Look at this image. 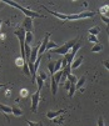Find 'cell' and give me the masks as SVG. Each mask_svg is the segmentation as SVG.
I'll return each instance as SVG.
<instances>
[{
    "instance_id": "38",
    "label": "cell",
    "mask_w": 109,
    "mask_h": 126,
    "mask_svg": "<svg viewBox=\"0 0 109 126\" xmlns=\"http://www.w3.org/2000/svg\"><path fill=\"white\" fill-rule=\"evenodd\" d=\"M0 29H1V21H0Z\"/></svg>"
},
{
    "instance_id": "1",
    "label": "cell",
    "mask_w": 109,
    "mask_h": 126,
    "mask_svg": "<svg viewBox=\"0 0 109 126\" xmlns=\"http://www.w3.org/2000/svg\"><path fill=\"white\" fill-rule=\"evenodd\" d=\"M5 3H6L8 5H10V6H14V8H16V9L22 10V13H23L26 17H31V19H34V17H44V15H42V14H39V13H35V11H33V10H29V9L22 6L20 4H18V3H14V1H5Z\"/></svg>"
},
{
    "instance_id": "6",
    "label": "cell",
    "mask_w": 109,
    "mask_h": 126,
    "mask_svg": "<svg viewBox=\"0 0 109 126\" xmlns=\"http://www.w3.org/2000/svg\"><path fill=\"white\" fill-rule=\"evenodd\" d=\"M50 36H51V34L50 32H46V35H45V38H44V40H43V43L39 45V50H38V56H43V54L45 52V50H46V45H48V41L50 40Z\"/></svg>"
},
{
    "instance_id": "15",
    "label": "cell",
    "mask_w": 109,
    "mask_h": 126,
    "mask_svg": "<svg viewBox=\"0 0 109 126\" xmlns=\"http://www.w3.org/2000/svg\"><path fill=\"white\" fill-rule=\"evenodd\" d=\"M84 84H85V76H80V78L78 79V81L75 82V89H77V90H80V89L84 86Z\"/></svg>"
},
{
    "instance_id": "29",
    "label": "cell",
    "mask_w": 109,
    "mask_h": 126,
    "mask_svg": "<svg viewBox=\"0 0 109 126\" xmlns=\"http://www.w3.org/2000/svg\"><path fill=\"white\" fill-rule=\"evenodd\" d=\"M26 124H28L29 126H43L42 122H33V121H30V120H26Z\"/></svg>"
},
{
    "instance_id": "37",
    "label": "cell",
    "mask_w": 109,
    "mask_h": 126,
    "mask_svg": "<svg viewBox=\"0 0 109 126\" xmlns=\"http://www.w3.org/2000/svg\"><path fill=\"white\" fill-rule=\"evenodd\" d=\"M3 87H6V85H4V84H0V89H3Z\"/></svg>"
},
{
    "instance_id": "18",
    "label": "cell",
    "mask_w": 109,
    "mask_h": 126,
    "mask_svg": "<svg viewBox=\"0 0 109 126\" xmlns=\"http://www.w3.org/2000/svg\"><path fill=\"white\" fill-rule=\"evenodd\" d=\"M75 91H77V89H75V84H71V85H70V87H69V90H68V95H69V97H73V96H74Z\"/></svg>"
},
{
    "instance_id": "19",
    "label": "cell",
    "mask_w": 109,
    "mask_h": 126,
    "mask_svg": "<svg viewBox=\"0 0 109 126\" xmlns=\"http://www.w3.org/2000/svg\"><path fill=\"white\" fill-rule=\"evenodd\" d=\"M35 82L38 84V91H40V90L43 89V86H44V81H43L39 76H36V78H35Z\"/></svg>"
},
{
    "instance_id": "16",
    "label": "cell",
    "mask_w": 109,
    "mask_h": 126,
    "mask_svg": "<svg viewBox=\"0 0 109 126\" xmlns=\"http://www.w3.org/2000/svg\"><path fill=\"white\" fill-rule=\"evenodd\" d=\"M59 70H63V66H62V59H58L57 61H54V71H59Z\"/></svg>"
},
{
    "instance_id": "20",
    "label": "cell",
    "mask_w": 109,
    "mask_h": 126,
    "mask_svg": "<svg viewBox=\"0 0 109 126\" xmlns=\"http://www.w3.org/2000/svg\"><path fill=\"white\" fill-rule=\"evenodd\" d=\"M66 80H68L70 84H75V82L78 81L77 76H75V75H73V74H69V75L66 76Z\"/></svg>"
},
{
    "instance_id": "8",
    "label": "cell",
    "mask_w": 109,
    "mask_h": 126,
    "mask_svg": "<svg viewBox=\"0 0 109 126\" xmlns=\"http://www.w3.org/2000/svg\"><path fill=\"white\" fill-rule=\"evenodd\" d=\"M38 50H39V46H33V47H31V51H30L28 63H30V64H34V63H35L36 58H38Z\"/></svg>"
},
{
    "instance_id": "36",
    "label": "cell",
    "mask_w": 109,
    "mask_h": 126,
    "mask_svg": "<svg viewBox=\"0 0 109 126\" xmlns=\"http://www.w3.org/2000/svg\"><path fill=\"white\" fill-rule=\"evenodd\" d=\"M5 95H6V96H10V90H8V91L5 93Z\"/></svg>"
},
{
    "instance_id": "9",
    "label": "cell",
    "mask_w": 109,
    "mask_h": 126,
    "mask_svg": "<svg viewBox=\"0 0 109 126\" xmlns=\"http://www.w3.org/2000/svg\"><path fill=\"white\" fill-rule=\"evenodd\" d=\"M64 112H66V110H65V109L57 110V111H48V112H46V117H48L49 120H53V119H55V117H58V116L63 115Z\"/></svg>"
},
{
    "instance_id": "21",
    "label": "cell",
    "mask_w": 109,
    "mask_h": 126,
    "mask_svg": "<svg viewBox=\"0 0 109 126\" xmlns=\"http://www.w3.org/2000/svg\"><path fill=\"white\" fill-rule=\"evenodd\" d=\"M48 70H49V74H50V76H53L54 75V61H49V64H48Z\"/></svg>"
},
{
    "instance_id": "7",
    "label": "cell",
    "mask_w": 109,
    "mask_h": 126,
    "mask_svg": "<svg viewBox=\"0 0 109 126\" xmlns=\"http://www.w3.org/2000/svg\"><path fill=\"white\" fill-rule=\"evenodd\" d=\"M22 28L24 29L25 32H33V19H31V17H26L25 16Z\"/></svg>"
},
{
    "instance_id": "32",
    "label": "cell",
    "mask_w": 109,
    "mask_h": 126,
    "mask_svg": "<svg viewBox=\"0 0 109 126\" xmlns=\"http://www.w3.org/2000/svg\"><path fill=\"white\" fill-rule=\"evenodd\" d=\"M70 82L68 81V80H65V82H64V87H65V90H66V91H68V90H69V87H70Z\"/></svg>"
},
{
    "instance_id": "11",
    "label": "cell",
    "mask_w": 109,
    "mask_h": 126,
    "mask_svg": "<svg viewBox=\"0 0 109 126\" xmlns=\"http://www.w3.org/2000/svg\"><path fill=\"white\" fill-rule=\"evenodd\" d=\"M83 60H84L83 56H80V58H78V59H74V60H73V63L70 64V69H71V70L78 69V67L83 64Z\"/></svg>"
},
{
    "instance_id": "3",
    "label": "cell",
    "mask_w": 109,
    "mask_h": 126,
    "mask_svg": "<svg viewBox=\"0 0 109 126\" xmlns=\"http://www.w3.org/2000/svg\"><path fill=\"white\" fill-rule=\"evenodd\" d=\"M95 15L94 11H88V10H84L79 14H70V15H66V20H79V19H88V17H93Z\"/></svg>"
},
{
    "instance_id": "17",
    "label": "cell",
    "mask_w": 109,
    "mask_h": 126,
    "mask_svg": "<svg viewBox=\"0 0 109 126\" xmlns=\"http://www.w3.org/2000/svg\"><path fill=\"white\" fill-rule=\"evenodd\" d=\"M99 32H100L99 26H93V28H90V29H89V35H94V36H97Z\"/></svg>"
},
{
    "instance_id": "12",
    "label": "cell",
    "mask_w": 109,
    "mask_h": 126,
    "mask_svg": "<svg viewBox=\"0 0 109 126\" xmlns=\"http://www.w3.org/2000/svg\"><path fill=\"white\" fill-rule=\"evenodd\" d=\"M34 40V35L33 32H25V39H24V45L31 46V43Z\"/></svg>"
},
{
    "instance_id": "34",
    "label": "cell",
    "mask_w": 109,
    "mask_h": 126,
    "mask_svg": "<svg viewBox=\"0 0 109 126\" xmlns=\"http://www.w3.org/2000/svg\"><path fill=\"white\" fill-rule=\"evenodd\" d=\"M103 65H104V67H105L107 70H109V64H108V61H103Z\"/></svg>"
},
{
    "instance_id": "22",
    "label": "cell",
    "mask_w": 109,
    "mask_h": 126,
    "mask_svg": "<svg viewBox=\"0 0 109 126\" xmlns=\"http://www.w3.org/2000/svg\"><path fill=\"white\" fill-rule=\"evenodd\" d=\"M58 46H57V44L54 43V41H51V40H49L48 41V45H46V50L45 51H48V50H51V49H57Z\"/></svg>"
},
{
    "instance_id": "26",
    "label": "cell",
    "mask_w": 109,
    "mask_h": 126,
    "mask_svg": "<svg viewBox=\"0 0 109 126\" xmlns=\"http://www.w3.org/2000/svg\"><path fill=\"white\" fill-rule=\"evenodd\" d=\"M24 64H28V61L23 60L22 58H18V59H16V65H18V66H22V67H23Z\"/></svg>"
},
{
    "instance_id": "4",
    "label": "cell",
    "mask_w": 109,
    "mask_h": 126,
    "mask_svg": "<svg viewBox=\"0 0 109 126\" xmlns=\"http://www.w3.org/2000/svg\"><path fill=\"white\" fill-rule=\"evenodd\" d=\"M80 46H82V45H80L79 43H75L74 45H73V47L70 49V51L64 55V59H63V60H64L68 65H70V64L73 63V60L75 59V54H77V51L80 49Z\"/></svg>"
},
{
    "instance_id": "25",
    "label": "cell",
    "mask_w": 109,
    "mask_h": 126,
    "mask_svg": "<svg viewBox=\"0 0 109 126\" xmlns=\"http://www.w3.org/2000/svg\"><path fill=\"white\" fill-rule=\"evenodd\" d=\"M38 76H39V78H40L43 81H45V80L48 79V74L45 73V71H42V70H40L39 73H38Z\"/></svg>"
},
{
    "instance_id": "28",
    "label": "cell",
    "mask_w": 109,
    "mask_h": 126,
    "mask_svg": "<svg viewBox=\"0 0 109 126\" xmlns=\"http://www.w3.org/2000/svg\"><path fill=\"white\" fill-rule=\"evenodd\" d=\"M28 95H29L28 89H22V90H20V96H22V97H28Z\"/></svg>"
},
{
    "instance_id": "30",
    "label": "cell",
    "mask_w": 109,
    "mask_h": 126,
    "mask_svg": "<svg viewBox=\"0 0 109 126\" xmlns=\"http://www.w3.org/2000/svg\"><path fill=\"white\" fill-rule=\"evenodd\" d=\"M53 122H55V124H62L63 122V117H55V119H53Z\"/></svg>"
},
{
    "instance_id": "14",
    "label": "cell",
    "mask_w": 109,
    "mask_h": 126,
    "mask_svg": "<svg viewBox=\"0 0 109 126\" xmlns=\"http://www.w3.org/2000/svg\"><path fill=\"white\" fill-rule=\"evenodd\" d=\"M50 90H51L53 96H55L57 95V91H58V84L54 81L53 79H50Z\"/></svg>"
},
{
    "instance_id": "35",
    "label": "cell",
    "mask_w": 109,
    "mask_h": 126,
    "mask_svg": "<svg viewBox=\"0 0 109 126\" xmlns=\"http://www.w3.org/2000/svg\"><path fill=\"white\" fill-rule=\"evenodd\" d=\"M3 40H4V35H3V34H0V44L3 43Z\"/></svg>"
},
{
    "instance_id": "13",
    "label": "cell",
    "mask_w": 109,
    "mask_h": 126,
    "mask_svg": "<svg viewBox=\"0 0 109 126\" xmlns=\"http://www.w3.org/2000/svg\"><path fill=\"white\" fill-rule=\"evenodd\" d=\"M46 11H48L49 14L54 15L55 17H58L59 20H66V14H63V13H55V11H53V10H48V9H46Z\"/></svg>"
},
{
    "instance_id": "10",
    "label": "cell",
    "mask_w": 109,
    "mask_h": 126,
    "mask_svg": "<svg viewBox=\"0 0 109 126\" xmlns=\"http://www.w3.org/2000/svg\"><path fill=\"white\" fill-rule=\"evenodd\" d=\"M11 114H13L15 117H20V116H23L24 111H23V109H22L20 106L14 105V106H11Z\"/></svg>"
},
{
    "instance_id": "23",
    "label": "cell",
    "mask_w": 109,
    "mask_h": 126,
    "mask_svg": "<svg viewBox=\"0 0 109 126\" xmlns=\"http://www.w3.org/2000/svg\"><path fill=\"white\" fill-rule=\"evenodd\" d=\"M102 49H103V46H102V44H94V46L92 47V52H99V51H102Z\"/></svg>"
},
{
    "instance_id": "24",
    "label": "cell",
    "mask_w": 109,
    "mask_h": 126,
    "mask_svg": "<svg viewBox=\"0 0 109 126\" xmlns=\"http://www.w3.org/2000/svg\"><path fill=\"white\" fill-rule=\"evenodd\" d=\"M108 9H109V5L105 4L104 6H102V8L99 9V14H100V15H105V14H108Z\"/></svg>"
},
{
    "instance_id": "2",
    "label": "cell",
    "mask_w": 109,
    "mask_h": 126,
    "mask_svg": "<svg viewBox=\"0 0 109 126\" xmlns=\"http://www.w3.org/2000/svg\"><path fill=\"white\" fill-rule=\"evenodd\" d=\"M75 43H77V39H71V40H69L68 43H65L64 45H62V46H59V47H57V49L51 50V52L59 54V55H65V54H68V52L70 51V49L73 47V45H74Z\"/></svg>"
},
{
    "instance_id": "33",
    "label": "cell",
    "mask_w": 109,
    "mask_h": 126,
    "mask_svg": "<svg viewBox=\"0 0 109 126\" xmlns=\"http://www.w3.org/2000/svg\"><path fill=\"white\" fill-rule=\"evenodd\" d=\"M100 16H102V20H103V23H105V24H108V23H109L108 16H105V15H100Z\"/></svg>"
},
{
    "instance_id": "27",
    "label": "cell",
    "mask_w": 109,
    "mask_h": 126,
    "mask_svg": "<svg viewBox=\"0 0 109 126\" xmlns=\"http://www.w3.org/2000/svg\"><path fill=\"white\" fill-rule=\"evenodd\" d=\"M89 41H90V43H93V44H98V43H99L98 38L94 36V35H89Z\"/></svg>"
},
{
    "instance_id": "31",
    "label": "cell",
    "mask_w": 109,
    "mask_h": 126,
    "mask_svg": "<svg viewBox=\"0 0 109 126\" xmlns=\"http://www.w3.org/2000/svg\"><path fill=\"white\" fill-rule=\"evenodd\" d=\"M98 126H105V124H104V120H103V117H102V116L98 119Z\"/></svg>"
},
{
    "instance_id": "5",
    "label": "cell",
    "mask_w": 109,
    "mask_h": 126,
    "mask_svg": "<svg viewBox=\"0 0 109 126\" xmlns=\"http://www.w3.org/2000/svg\"><path fill=\"white\" fill-rule=\"evenodd\" d=\"M40 101V91L36 90V93H34L31 95V111L36 112V109H38V105Z\"/></svg>"
}]
</instances>
